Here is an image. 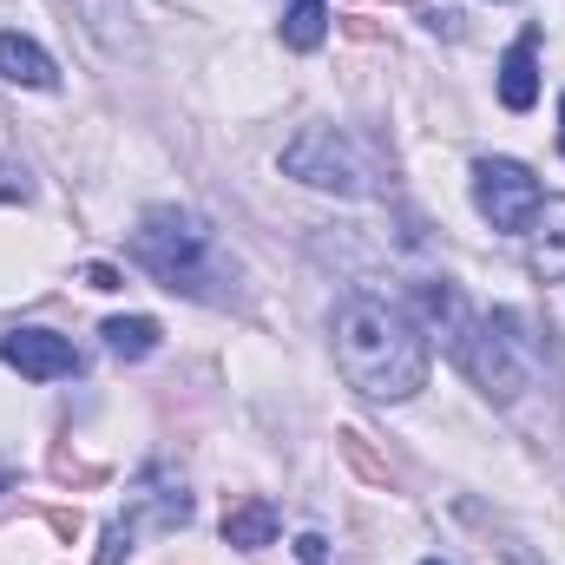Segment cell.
Instances as JSON below:
<instances>
[{"label":"cell","instance_id":"obj_24","mask_svg":"<svg viewBox=\"0 0 565 565\" xmlns=\"http://www.w3.org/2000/svg\"><path fill=\"white\" fill-rule=\"evenodd\" d=\"M7 487H13V473H7V467H0V493H7Z\"/></svg>","mask_w":565,"mask_h":565},{"label":"cell","instance_id":"obj_20","mask_svg":"<svg viewBox=\"0 0 565 565\" xmlns=\"http://www.w3.org/2000/svg\"><path fill=\"white\" fill-rule=\"evenodd\" d=\"M342 33H349V40H375V20H362V13H342Z\"/></svg>","mask_w":565,"mask_h":565},{"label":"cell","instance_id":"obj_1","mask_svg":"<svg viewBox=\"0 0 565 565\" xmlns=\"http://www.w3.org/2000/svg\"><path fill=\"white\" fill-rule=\"evenodd\" d=\"M335 362L369 402H408L427 388V335L382 296H349L335 309Z\"/></svg>","mask_w":565,"mask_h":565},{"label":"cell","instance_id":"obj_25","mask_svg":"<svg viewBox=\"0 0 565 565\" xmlns=\"http://www.w3.org/2000/svg\"><path fill=\"white\" fill-rule=\"evenodd\" d=\"M422 565H440V559H422Z\"/></svg>","mask_w":565,"mask_h":565},{"label":"cell","instance_id":"obj_18","mask_svg":"<svg viewBox=\"0 0 565 565\" xmlns=\"http://www.w3.org/2000/svg\"><path fill=\"white\" fill-rule=\"evenodd\" d=\"M0 204H33V178L20 164H0Z\"/></svg>","mask_w":565,"mask_h":565},{"label":"cell","instance_id":"obj_19","mask_svg":"<svg viewBox=\"0 0 565 565\" xmlns=\"http://www.w3.org/2000/svg\"><path fill=\"white\" fill-rule=\"evenodd\" d=\"M46 526H53L60 540H79V533H86V520H79V513H66V507H46Z\"/></svg>","mask_w":565,"mask_h":565},{"label":"cell","instance_id":"obj_13","mask_svg":"<svg viewBox=\"0 0 565 565\" xmlns=\"http://www.w3.org/2000/svg\"><path fill=\"white\" fill-rule=\"evenodd\" d=\"M99 335H106V349H113L119 362H145V355H158V322H151V316H113Z\"/></svg>","mask_w":565,"mask_h":565},{"label":"cell","instance_id":"obj_6","mask_svg":"<svg viewBox=\"0 0 565 565\" xmlns=\"http://www.w3.org/2000/svg\"><path fill=\"white\" fill-rule=\"evenodd\" d=\"M0 362H7V369H20L26 382H60V375H73V369H79L73 342H66V335H53V329H13V335L0 342Z\"/></svg>","mask_w":565,"mask_h":565},{"label":"cell","instance_id":"obj_2","mask_svg":"<svg viewBox=\"0 0 565 565\" xmlns=\"http://www.w3.org/2000/svg\"><path fill=\"white\" fill-rule=\"evenodd\" d=\"M132 264L151 270L171 296H198V302H224L231 296V264L217 250V231L198 217V211H178V204H151L132 231Z\"/></svg>","mask_w":565,"mask_h":565},{"label":"cell","instance_id":"obj_17","mask_svg":"<svg viewBox=\"0 0 565 565\" xmlns=\"http://www.w3.org/2000/svg\"><path fill=\"white\" fill-rule=\"evenodd\" d=\"M132 533H139L132 520H113V526H106V540H99V565H126V559H132Z\"/></svg>","mask_w":565,"mask_h":565},{"label":"cell","instance_id":"obj_8","mask_svg":"<svg viewBox=\"0 0 565 565\" xmlns=\"http://www.w3.org/2000/svg\"><path fill=\"white\" fill-rule=\"evenodd\" d=\"M132 526L139 520H151V526H164V533H178L184 520H191V493L164 473V467H145L139 473V500H132V513H126Z\"/></svg>","mask_w":565,"mask_h":565},{"label":"cell","instance_id":"obj_16","mask_svg":"<svg viewBox=\"0 0 565 565\" xmlns=\"http://www.w3.org/2000/svg\"><path fill=\"white\" fill-rule=\"evenodd\" d=\"M46 473H53L60 487H106V467L79 460L73 447H53V454H46Z\"/></svg>","mask_w":565,"mask_h":565},{"label":"cell","instance_id":"obj_7","mask_svg":"<svg viewBox=\"0 0 565 565\" xmlns=\"http://www.w3.org/2000/svg\"><path fill=\"white\" fill-rule=\"evenodd\" d=\"M526 264L540 282H565V198H546L526 224Z\"/></svg>","mask_w":565,"mask_h":565},{"label":"cell","instance_id":"obj_5","mask_svg":"<svg viewBox=\"0 0 565 565\" xmlns=\"http://www.w3.org/2000/svg\"><path fill=\"white\" fill-rule=\"evenodd\" d=\"M473 204H480V217H487L493 231L526 237V224H533V211L546 204V191H540V178H533L520 158H480V164H473Z\"/></svg>","mask_w":565,"mask_h":565},{"label":"cell","instance_id":"obj_10","mask_svg":"<svg viewBox=\"0 0 565 565\" xmlns=\"http://www.w3.org/2000/svg\"><path fill=\"white\" fill-rule=\"evenodd\" d=\"M415 309L427 316V329L460 355V342H467V329H473V316H467L460 289H454V282H415Z\"/></svg>","mask_w":565,"mask_h":565},{"label":"cell","instance_id":"obj_3","mask_svg":"<svg viewBox=\"0 0 565 565\" xmlns=\"http://www.w3.org/2000/svg\"><path fill=\"white\" fill-rule=\"evenodd\" d=\"M460 362L493 402H520L533 388V369H540V335L520 309H493V316H473Z\"/></svg>","mask_w":565,"mask_h":565},{"label":"cell","instance_id":"obj_21","mask_svg":"<svg viewBox=\"0 0 565 565\" xmlns=\"http://www.w3.org/2000/svg\"><path fill=\"white\" fill-rule=\"evenodd\" d=\"M86 282H93V289H119V270H113V264H93Z\"/></svg>","mask_w":565,"mask_h":565},{"label":"cell","instance_id":"obj_23","mask_svg":"<svg viewBox=\"0 0 565 565\" xmlns=\"http://www.w3.org/2000/svg\"><path fill=\"white\" fill-rule=\"evenodd\" d=\"M559 151H565V99H559Z\"/></svg>","mask_w":565,"mask_h":565},{"label":"cell","instance_id":"obj_4","mask_svg":"<svg viewBox=\"0 0 565 565\" xmlns=\"http://www.w3.org/2000/svg\"><path fill=\"white\" fill-rule=\"evenodd\" d=\"M282 171L296 184H316V191H335V198H369L375 191V164L362 158V145L335 126H309L282 145Z\"/></svg>","mask_w":565,"mask_h":565},{"label":"cell","instance_id":"obj_12","mask_svg":"<svg viewBox=\"0 0 565 565\" xmlns=\"http://www.w3.org/2000/svg\"><path fill=\"white\" fill-rule=\"evenodd\" d=\"M270 540H277V507H270V500H237V507L224 513V546L264 553Z\"/></svg>","mask_w":565,"mask_h":565},{"label":"cell","instance_id":"obj_22","mask_svg":"<svg viewBox=\"0 0 565 565\" xmlns=\"http://www.w3.org/2000/svg\"><path fill=\"white\" fill-rule=\"evenodd\" d=\"M296 553H302V565H322V540H316V533H302V540H296Z\"/></svg>","mask_w":565,"mask_h":565},{"label":"cell","instance_id":"obj_15","mask_svg":"<svg viewBox=\"0 0 565 565\" xmlns=\"http://www.w3.org/2000/svg\"><path fill=\"white\" fill-rule=\"evenodd\" d=\"M342 460H349V467H355L369 487H395V467H388V460L369 447V434H362V427H342Z\"/></svg>","mask_w":565,"mask_h":565},{"label":"cell","instance_id":"obj_14","mask_svg":"<svg viewBox=\"0 0 565 565\" xmlns=\"http://www.w3.org/2000/svg\"><path fill=\"white\" fill-rule=\"evenodd\" d=\"M322 33H329V7H322V0H289V13H282V46L316 53Z\"/></svg>","mask_w":565,"mask_h":565},{"label":"cell","instance_id":"obj_11","mask_svg":"<svg viewBox=\"0 0 565 565\" xmlns=\"http://www.w3.org/2000/svg\"><path fill=\"white\" fill-rule=\"evenodd\" d=\"M0 79L46 93V86H60V66H53V60H46V46H33L26 33H0Z\"/></svg>","mask_w":565,"mask_h":565},{"label":"cell","instance_id":"obj_9","mask_svg":"<svg viewBox=\"0 0 565 565\" xmlns=\"http://www.w3.org/2000/svg\"><path fill=\"white\" fill-rule=\"evenodd\" d=\"M533 99H540V33H520L500 60V106L533 113Z\"/></svg>","mask_w":565,"mask_h":565}]
</instances>
